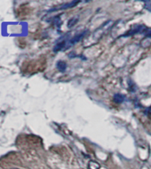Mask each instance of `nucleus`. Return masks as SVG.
<instances>
[{
	"label": "nucleus",
	"mask_w": 151,
	"mask_h": 169,
	"mask_svg": "<svg viewBox=\"0 0 151 169\" xmlns=\"http://www.w3.org/2000/svg\"><path fill=\"white\" fill-rule=\"evenodd\" d=\"M85 34H86V31H84V32L80 33V34H77L74 37H72L71 39H69V40H68V47L71 46V45H74L75 43H78L79 41H81V40H82V39L84 38V37L85 35Z\"/></svg>",
	"instance_id": "f257e3e1"
},
{
	"label": "nucleus",
	"mask_w": 151,
	"mask_h": 169,
	"mask_svg": "<svg viewBox=\"0 0 151 169\" xmlns=\"http://www.w3.org/2000/svg\"><path fill=\"white\" fill-rule=\"evenodd\" d=\"M143 29H145L144 26L134 27L131 30H129L127 33H125V35H124L123 37H127V35H135V34H138V33H141V31H143Z\"/></svg>",
	"instance_id": "f03ea898"
},
{
	"label": "nucleus",
	"mask_w": 151,
	"mask_h": 169,
	"mask_svg": "<svg viewBox=\"0 0 151 169\" xmlns=\"http://www.w3.org/2000/svg\"><path fill=\"white\" fill-rule=\"evenodd\" d=\"M58 70H59L60 72H61V73H64V72L66 71L67 69V63L64 62V61H61V60H60V61L57 62V65H56Z\"/></svg>",
	"instance_id": "7ed1b4c3"
},
{
	"label": "nucleus",
	"mask_w": 151,
	"mask_h": 169,
	"mask_svg": "<svg viewBox=\"0 0 151 169\" xmlns=\"http://www.w3.org/2000/svg\"><path fill=\"white\" fill-rule=\"evenodd\" d=\"M125 99V96L122 94H115L114 96V98H113V100L115 103H117V104H121L124 101Z\"/></svg>",
	"instance_id": "20e7f679"
},
{
	"label": "nucleus",
	"mask_w": 151,
	"mask_h": 169,
	"mask_svg": "<svg viewBox=\"0 0 151 169\" xmlns=\"http://www.w3.org/2000/svg\"><path fill=\"white\" fill-rule=\"evenodd\" d=\"M100 164L94 160H91L88 163V169H100Z\"/></svg>",
	"instance_id": "39448f33"
},
{
	"label": "nucleus",
	"mask_w": 151,
	"mask_h": 169,
	"mask_svg": "<svg viewBox=\"0 0 151 169\" xmlns=\"http://www.w3.org/2000/svg\"><path fill=\"white\" fill-rule=\"evenodd\" d=\"M78 3H79V1L69 2V3H67V4H65V5H62V6L59 7V9H68V8H71V7H74L75 5H77Z\"/></svg>",
	"instance_id": "423d86ee"
},
{
	"label": "nucleus",
	"mask_w": 151,
	"mask_h": 169,
	"mask_svg": "<svg viewBox=\"0 0 151 169\" xmlns=\"http://www.w3.org/2000/svg\"><path fill=\"white\" fill-rule=\"evenodd\" d=\"M78 22V17H74V18H71L70 20H68V28H71V27H74L76 24Z\"/></svg>",
	"instance_id": "0eeeda50"
},
{
	"label": "nucleus",
	"mask_w": 151,
	"mask_h": 169,
	"mask_svg": "<svg viewBox=\"0 0 151 169\" xmlns=\"http://www.w3.org/2000/svg\"><path fill=\"white\" fill-rule=\"evenodd\" d=\"M144 7H145L147 10H148V11H150V12H151V2H149V1H146V2H145V5H144Z\"/></svg>",
	"instance_id": "6e6552de"
}]
</instances>
